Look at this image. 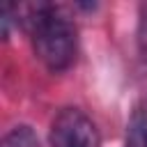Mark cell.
<instances>
[{"label":"cell","mask_w":147,"mask_h":147,"mask_svg":"<svg viewBox=\"0 0 147 147\" xmlns=\"http://www.w3.org/2000/svg\"><path fill=\"white\" fill-rule=\"evenodd\" d=\"M21 25L25 28L34 55L53 74L67 71L78 55V28L69 11L53 2L21 7Z\"/></svg>","instance_id":"obj_1"},{"label":"cell","mask_w":147,"mask_h":147,"mask_svg":"<svg viewBox=\"0 0 147 147\" xmlns=\"http://www.w3.org/2000/svg\"><path fill=\"white\" fill-rule=\"evenodd\" d=\"M51 147H101V136L94 119L80 108H62L48 133Z\"/></svg>","instance_id":"obj_2"},{"label":"cell","mask_w":147,"mask_h":147,"mask_svg":"<svg viewBox=\"0 0 147 147\" xmlns=\"http://www.w3.org/2000/svg\"><path fill=\"white\" fill-rule=\"evenodd\" d=\"M124 147H147V106L138 103L126 122Z\"/></svg>","instance_id":"obj_3"},{"label":"cell","mask_w":147,"mask_h":147,"mask_svg":"<svg viewBox=\"0 0 147 147\" xmlns=\"http://www.w3.org/2000/svg\"><path fill=\"white\" fill-rule=\"evenodd\" d=\"M0 147H39V138H37V133L32 131V126L18 124V126H11V129L2 136Z\"/></svg>","instance_id":"obj_4"},{"label":"cell","mask_w":147,"mask_h":147,"mask_svg":"<svg viewBox=\"0 0 147 147\" xmlns=\"http://www.w3.org/2000/svg\"><path fill=\"white\" fill-rule=\"evenodd\" d=\"M136 44H138V53H140V57L147 62V2H140V7H138Z\"/></svg>","instance_id":"obj_5"}]
</instances>
